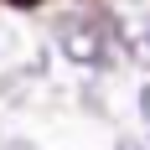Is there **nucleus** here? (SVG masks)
<instances>
[{
	"label": "nucleus",
	"mask_w": 150,
	"mask_h": 150,
	"mask_svg": "<svg viewBox=\"0 0 150 150\" xmlns=\"http://www.w3.org/2000/svg\"><path fill=\"white\" fill-rule=\"evenodd\" d=\"M109 26H98V21H62L57 26V47L62 57L78 62V67H104L109 62Z\"/></svg>",
	"instance_id": "nucleus-1"
},
{
	"label": "nucleus",
	"mask_w": 150,
	"mask_h": 150,
	"mask_svg": "<svg viewBox=\"0 0 150 150\" xmlns=\"http://www.w3.org/2000/svg\"><path fill=\"white\" fill-rule=\"evenodd\" d=\"M124 47L135 52V62H140V67H150V26H140V31H129V36H124Z\"/></svg>",
	"instance_id": "nucleus-2"
},
{
	"label": "nucleus",
	"mask_w": 150,
	"mask_h": 150,
	"mask_svg": "<svg viewBox=\"0 0 150 150\" xmlns=\"http://www.w3.org/2000/svg\"><path fill=\"white\" fill-rule=\"evenodd\" d=\"M114 150H145V145H140V140H119Z\"/></svg>",
	"instance_id": "nucleus-3"
},
{
	"label": "nucleus",
	"mask_w": 150,
	"mask_h": 150,
	"mask_svg": "<svg viewBox=\"0 0 150 150\" xmlns=\"http://www.w3.org/2000/svg\"><path fill=\"white\" fill-rule=\"evenodd\" d=\"M11 5H36V0H11Z\"/></svg>",
	"instance_id": "nucleus-4"
}]
</instances>
